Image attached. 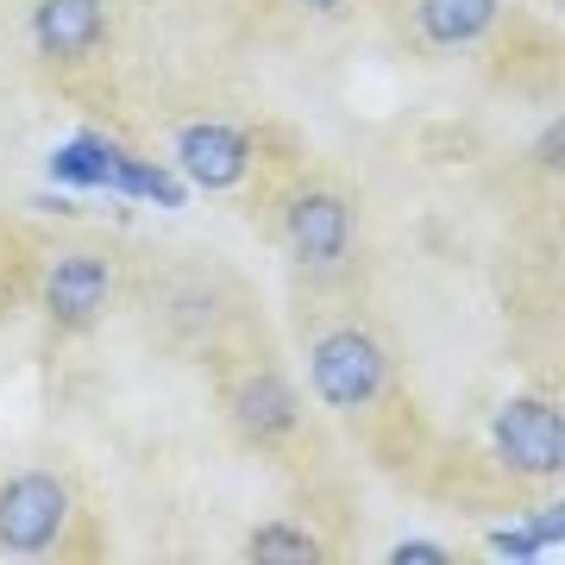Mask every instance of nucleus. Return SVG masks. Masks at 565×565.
Returning a JSON list of instances; mask_svg holds the SVG:
<instances>
[{"instance_id": "f257e3e1", "label": "nucleus", "mask_w": 565, "mask_h": 565, "mask_svg": "<svg viewBox=\"0 0 565 565\" xmlns=\"http://www.w3.org/2000/svg\"><path fill=\"white\" fill-rule=\"evenodd\" d=\"M308 384H315V396L333 403V408H364L377 390L390 384V359H384V345L371 340V333L340 327V333H327V340L315 345V359H308Z\"/></svg>"}, {"instance_id": "f03ea898", "label": "nucleus", "mask_w": 565, "mask_h": 565, "mask_svg": "<svg viewBox=\"0 0 565 565\" xmlns=\"http://www.w3.org/2000/svg\"><path fill=\"white\" fill-rule=\"evenodd\" d=\"M497 452L515 478H559L565 465V422L546 396H515L497 408Z\"/></svg>"}, {"instance_id": "7ed1b4c3", "label": "nucleus", "mask_w": 565, "mask_h": 565, "mask_svg": "<svg viewBox=\"0 0 565 565\" xmlns=\"http://www.w3.org/2000/svg\"><path fill=\"white\" fill-rule=\"evenodd\" d=\"M63 527V484L51 471H25L0 490V546L7 553H51Z\"/></svg>"}, {"instance_id": "20e7f679", "label": "nucleus", "mask_w": 565, "mask_h": 565, "mask_svg": "<svg viewBox=\"0 0 565 565\" xmlns=\"http://www.w3.org/2000/svg\"><path fill=\"white\" fill-rule=\"evenodd\" d=\"M282 239H289V252L302 264L327 270V264H340L345 252H352V207H345L333 189H308V195H296L289 214H282Z\"/></svg>"}, {"instance_id": "39448f33", "label": "nucleus", "mask_w": 565, "mask_h": 565, "mask_svg": "<svg viewBox=\"0 0 565 565\" xmlns=\"http://www.w3.org/2000/svg\"><path fill=\"white\" fill-rule=\"evenodd\" d=\"M107 296H114V270L107 258L95 252H76V258H63L51 277H44V308H51V321L70 327V333H88V327L102 321Z\"/></svg>"}, {"instance_id": "423d86ee", "label": "nucleus", "mask_w": 565, "mask_h": 565, "mask_svg": "<svg viewBox=\"0 0 565 565\" xmlns=\"http://www.w3.org/2000/svg\"><path fill=\"white\" fill-rule=\"evenodd\" d=\"M177 158L189 170L195 189H233L245 177V163H252V139H245L239 126H182L177 132Z\"/></svg>"}, {"instance_id": "0eeeda50", "label": "nucleus", "mask_w": 565, "mask_h": 565, "mask_svg": "<svg viewBox=\"0 0 565 565\" xmlns=\"http://www.w3.org/2000/svg\"><path fill=\"white\" fill-rule=\"evenodd\" d=\"M32 39H39L44 57H88L102 44V0H39Z\"/></svg>"}, {"instance_id": "6e6552de", "label": "nucleus", "mask_w": 565, "mask_h": 565, "mask_svg": "<svg viewBox=\"0 0 565 565\" xmlns=\"http://www.w3.org/2000/svg\"><path fill=\"white\" fill-rule=\"evenodd\" d=\"M233 422H239L252 440H277V434L296 427V396H289V384H277V377H252V384H239V396H233Z\"/></svg>"}, {"instance_id": "1a4fd4ad", "label": "nucleus", "mask_w": 565, "mask_h": 565, "mask_svg": "<svg viewBox=\"0 0 565 565\" xmlns=\"http://www.w3.org/2000/svg\"><path fill=\"white\" fill-rule=\"evenodd\" d=\"M497 25V0H422V39L471 44Z\"/></svg>"}, {"instance_id": "9d476101", "label": "nucleus", "mask_w": 565, "mask_h": 565, "mask_svg": "<svg viewBox=\"0 0 565 565\" xmlns=\"http://www.w3.org/2000/svg\"><path fill=\"white\" fill-rule=\"evenodd\" d=\"M51 177L70 182V189H114V145L102 132H82L51 158Z\"/></svg>"}, {"instance_id": "9b49d317", "label": "nucleus", "mask_w": 565, "mask_h": 565, "mask_svg": "<svg viewBox=\"0 0 565 565\" xmlns=\"http://www.w3.org/2000/svg\"><path fill=\"white\" fill-rule=\"evenodd\" d=\"M114 189H120V195H139V202H158V207H182V202H189V195H182V182L170 177V170L126 158V151H114Z\"/></svg>"}, {"instance_id": "f8f14e48", "label": "nucleus", "mask_w": 565, "mask_h": 565, "mask_svg": "<svg viewBox=\"0 0 565 565\" xmlns=\"http://www.w3.org/2000/svg\"><path fill=\"white\" fill-rule=\"evenodd\" d=\"M245 559H258V565H315L321 546L308 541L302 527H258L252 546H245Z\"/></svg>"}, {"instance_id": "ddd939ff", "label": "nucleus", "mask_w": 565, "mask_h": 565, "mask_svg": "<svg viewBox=\"0 0 565 565\" xmlns=\"http://www.w3.org/2000/svg\"><path fill=\"white\" fill-rule=\"evenodd\" d=\"M490 553H503V559H541V541L534 534H490Z\"/></svg>"}, {"instance_id": "4468645a", "label": "nucleus", "mask_w": 565, "mask_h": 565, "mask_svg": "<svg viewBox=\"0 0 565 565\" xmlns=\"http://www.w3.org/2000/svg\"><path fill=\"white\" fill-rule=\"evenodd\" d=\"M390 559H396V565H446V546H434V541H408V546H396Z\"/></svg>"}, {"instance_id": "2eb2a0df", "label": "nucleus", "mask_w": 565, "mask_h": 565, "mask_svg": "<svg viewBox=\"0 0 565 565\" xmlns=\"http://www.w3.org/2000/svg\"><path fill=\"white\" fill-rule=\"evenodd\" d=\"M527 534H534L541 546H559V534H565V509L553 503L546 515H534V522H527Z\"/></svg>"}, {"instance_id": "dca6fc26", "label": "nucleus", "mask_w": 565, "mask_h": 565, "mask_svg": "<svg viewBox=\"0 0 565 565\" xmlns=\"http://www.w3.org/2000/svg\"><path fill=\"white\" fill-rule=\"evenodd\" d=\"M296 7H308V13H333V7H345V0H296Z\"/></svg>"}]
</instances>
